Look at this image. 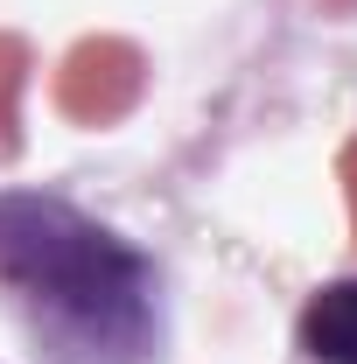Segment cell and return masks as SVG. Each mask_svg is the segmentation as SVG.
I'll list each match as a JSON object with an SVG mask.
<instances>
[{"label": "cell", "instance_id": "7a4b0ae2", "mask_svg": "<svg viewBox=\"0 0 357 364\" xmlns=\"http://www.w3.org/2000/svg\"><path fill=\"white\" fill-rule=\"evenodd\" d=\"M302 343L315 364H357V280L315 294L309 316H302Z\"/></svg>", "mask_w": 357, "mask_h": 364}, {"label": "cell", "instance_id": "6da1fadb", "mask_svg": "<svg viewBox=\"0 0 357 364\" xmlns=\"http://www.w3.org/2000/svg\"><path fill=\"white\" fill-rule=\"evenodd\" d=\"M0 280L56 364H140L154 343L147 259L70 203L0 196Z\"/></svg>", "mask_w": 357, "mask_h": 364}]
</instances>
